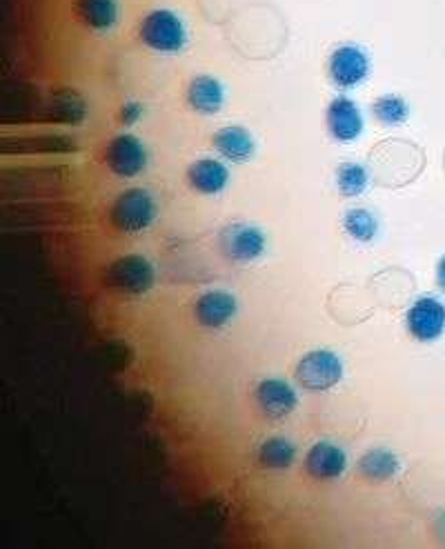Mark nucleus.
I'll return each instance as SVG.
<instances>
[{
	"mask_svg": "<svg viewBox=\"0 0 445 549\" xmlns=\"http://www.w3.org/2000/svg\"><path fill=\"white\" fill-rule=\"evenodd\" d=\"M437 281H439V287L445 292V256L441 258L437 267Z\"/></svg>",
	"mask_w": 445,
	"mask_h": 549,
	"instance_id": "23",
	"label": "nucleus"
},
{
	"mask_svg": "<svg viewBox=\"0 0 445 549\" xmlns=\"http://www.w3.org/2000/svg\"><path fill=\"white\" fill-rule=\"evenodd\" d=\"M370 54L359 45H341L330 54L328 72L332 83L341 89H354L368 81L370 76Z\"/></svg>",
	"mask_w": 445,
	"mask_h": 549,
	"instance_id": "6",
	"label": "nucleus"
},
{
	"mask_svg": "<svg viewBox=\"0 0 445 549\" xmlns=\"http://www.w3.org/2000/svg\"><path fill=\"white\" fill-rule=\"evenodd\" d=\"M138 38L158 54H181L187 47V27L172 9H154L145 14L138 27Z\"/></svg>",
	"mask_w": 445,
	"mask_h": 549,
	"instance_id": "1",
	"label": "nucleus"
},
{
	"mask_svg": "<svg viewBox=\"0 0 445 549\" xmlns=\"http://www.w3.org/2000/svg\"><path fill=\"white\" fill-rule=\"evenodd\" d=\"M212 147L223 161L236 165L250 163L256 154L254 136L243 125H227L212 136Z\"/></svg>",
	"mask_w": 445,
	"mask_h": 549,
	"instance_id": "13",
	"label": "nucleus"
},
{
	"mask_svg": "<svg viewBox=\"0 0 445 549\" xmlns=\"http://www.w3.org/2000/svg\"><path fill=\"white\" fill-rule=\"evenodd\" d=\"M325 121H328V132L339 143H352L363 134V114L359 105H356L350 96H336L328 105V114H325Z\"/></svg>",
	"mask_w": 445,
	"mask_h": 549,
	"instance_id": "11",
	"label": "nucleus"
},
{
	"mask_svg": "<svg viewBox=\"0 0 445 549\" xmlns=\"http://www.w3.org/2000/svg\"><path fill=\"white\" fill-rule=\"evenodd\" d=\"M299 449L285 436H270L259 447V463L265 469H288L294 465Z\"/></svg>",
	"mask_w": 445,
	"mask_h": 549,
	"instance_id": "18",
	"label": "nucleus"
},
{
	"mask_svg": "<svg viewBox=\"0 0 445 549\" xmlns=\"http://www.w3.org/2000/svg\"><path fill=\"white\" fill-rule=\"evenodd\" d=\"M143 112H145V109H143L141 103L130 101V103H125L121 107V114H118V116H121L123 125H136L143 118Z\"/></svg>",
	"mask_w": 445,
	"mask_h": 549,
	"instance_id": "22",
	"label": "nucleus"
},
{
	"mask_svg": "<svg viewBox=\"0 0 445 549\" xmlns=\"http://www.w3.org/2000/svg\"><path fill=\"white\" fill-rule=\"evenodd\" d=\"M187 183L203 196L221 194L230 185V169L216 158H199L187 169Z\"/></svg>",
	"mask_w": 445,
	"mask_h": 549,
	"instance_id": "15",
	"label": "nucleus"
},
{
	"mask_svg": "<svg viewBox=\"0 0 445 549\" xmlns=\"http://www.w3.org/2000/svg\"><path fill=\"white\" fill-rule=\"evenodd\" d=\"M112 225L123 234H141L158 218V203L152 192L143 187H130L112 205Z\"/></svg>",
	"mask_w": 445,
	"mask_h": 549,
	"instance_id": "2",
	"label": "nucleus"
},
{
	"mask_svg": "<svg viewBox=\"0 0 445 549\" xmlns=\"http://www.w3.org/2000/svg\"><path fill=\"white\" fill-rule=\"evenodd\" d=\"M105 285L118 294L143 296L152 292V287L156 285V267L150 258L141 254L121 256L107 267Z\"/></svg>",
	"mask_w": 445,
	"mask_h": 549,
	"instance_id": "3",
	"label": "nucleus"
},
{
	"mask_svg": "<svg viewBox=\"0 0 445 549\" xmlns=\"http://www.w3.org/2000/svg\"><path fill=\"white\" fill-rule=\"evenodd\" d=\"M405 323H408L410 336L417 341H439L445 332V305L434 296H421L410 305Z\"/></svg>",
	"mask_w": 445,
	"mask_h": 549,
	"instance_id": "9",
	"label": "nucleus"
},
{
	"mask_svg": "<svg viewBox=\"0 0 445 549\" xmlns=\"http://www.w3.org/2000/svg\"><path fill=\"white\" fill-rule=\"evenodd\" d=\"M348 469V454L330 441H319L305 456V472L316 481H336Z\"/></svg>",
	"mask_w": 445,
	"mask_h": 549,
	"instance_id": "12",
	"label": "nucleus"
},
{
	"mask_svg": "<svg viewBox=\"0 0 445 549\" xmlns=\"http://www.w3.org/2000/svg\"><path fill=\"white\" fill-rule=\"evenodd\" d=\"M372 114L379 123L388 125V127H397L408 121L410 116V105L405 103V98L397 94H385L379 96L377 101L372 103Z\"/></svg>",
	"mask_w": 445,
	"mask_h": 549,
	"instance_id": "21",
	"label": "nucleus"
},
{
	"mask_svg": "<svg viewBox=\"0 0 445 549\" xmlns=\"http://www.w3.org/2000/svg\"><path fill=\"white\" fill-rule=\"evenodd\" d=\"M221 254L232 263H254L263 258L267 238L261 227L252 223H230L219 232Z\"/></svg>",
	"mask_w": 445,
	"mask_h": 549,
	"instance_id": "5",
	"label": "nucleus"
},
{
	"mask_svg": "<svg viewBox=\"0 0 445 549\" xmlns=\"http://www.w3.org/2000/svg\"><path fill=\"white\" fill-rule=\"evenodd\" d=\"M305 392H328L343 378V361L332 349H314L305 354L294 372Z\"/></svg>",
	"mask_w": 445,
	"mask_h": 549,
	"instance_id": "4",
	"label": "nucleus"
},
{
	"mask_svg": "<svg viewBox=\"0 0 445 549\" xmlns=\"http://www.w3.org/2000/svg\"><path fill=\"white\" fill-rule=\"evenodd\" d=\"M336 187H339V194L345 198L361 196L370 187L368 167L354 161L343 163L336 169Z\"/></svg>",
	"mask_w": 445,
	"mask_h": 549,
	"instance_id": "20",
	"label": "nucleus"
},
{
	"mask_svg": "<svg viewBox=\"0 0 445 549\" xmlns=\"http://www.w3.org/2000/svg\"><path fill=\"white\" fill-rule=\"evenodd\" d=\"M239 314V298L227 289H207L194 303V316L201 327L221 332Z\"/></svg>",
	"mask_w": 445,
	"mask_h": 549,
	"instance_id": "8",
	"label": "nucleus"
},
{
	"mask_svg": "<svg viewBox=\"0 0 445 549\" xmlns=\"http://www.w3.org/2000/svg\"><path fill=\"white\" fill-rule=\"evenodd\" d=\"M399 469V458L394 456L390 449L383 447H374L359 458V474L372 483L392 481V478L399 474Z\"/></svg>",
	"mask_w": 445,
	"mask_h": 549,
	"instance_id": "17",
	"label": "nucleus"
},
{
	"mask_svg": "<svg viewBox=\"0 0 445 549\" xmlns=\"http://www.w3.org/2000/svg\"><path fill=\"white\" fill-rule=\"evenodd\" d=\"M345 234L359 243H372L379 234V218L374 216L370 209L352 207L343 216Z\"/></svg>",
	"mask_w": 445,
	"mask_h": 549,
	"instance_id": "19",
	"label": "nucleus"
},
{
	"mask_svg": "<svg viewBox=\"0 0 445 549\" xmlns=\"http://www.w3.org/2000/svg\"><path fill=\"white\" fill-rule=\"evenodd\" d=\"M74 14L85 27L94 32H110L121 23L118 0H74Z\"/></svg>",
	"mask_w": 445,
	"mask_h": 549,
	"instance_id": "16",
	"label": "nucleus"
},
{
	"mask_svg": "<svg viewBox=\"0 0 445 549\" xmlns=\"http://www.w3.org/2000/svg\"><path fill=\"white\" fill-rule=\"evenodd\" d=\"M254 398L263 416L272 418V421L288 418L296 405H299V394H296V389L285 378H263L256 385Z\"/></svg>",
	"mask_w": 445,
	"mask_h": 549,
	"instance_id": "10",
	"label": "nucleus"
},
{
	"mask_svg": "<svg viewBox=\"0 0 445 549\" xmlns=\"http://www.w3.org/2000/svg\"><path fill=\"white\" fill-rule=\"evenodd\" d=\"M105 163L116 176L136 178L145 172L150 154H147V147L138 136L118 134L105 149Z\"/></svg>",
	"mask_w": 445,
	"mask_h": 549,
	"instance_id": "7",
	"label": "nucleus"
},
{
	"mask_svg": "<svg viewBox=\"0 0 445 549\" xmlns=\"http://www.w3.org/2000/svg\"><path fill=\"white\" fill-rule=\"evenodd\" d=\"M187 105H190L196 114L203 116H216L225 105V87L210 74L194 76L190 85H187Z\"/></svg>",
	"mask_w": 445,
	"mask_h": 549,
	"instance_id": "14",
	"label": "nucleus"
}]
</instances>
